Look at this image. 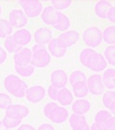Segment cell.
Masks as SVG:
<instances>
[{
    "mask_svg": "<svg viewBox=\"0 0 115 130\" xmlns=\"http://www.w3.org/2000/svg\"><path fill=\"white\" fill-rule=\"evenodd\" d=\"M21 46H19L17 43L14 41L12 35L9 36L5 38V49L6 50V52H9V53L15 54L19 50H21Z\"/></svg>",
    "mask_w": 115,
    "mask_h": 130,
    "instance_id": "cell-28",
    "label": "cell"
},
{
    "mask_svg": "<svg viewBox=\"0 0 115 130\" xmlns=\"http://www.w3.org/2000/svg\"><path fill=\"white\" fill-rule=\"evenodd\" d=\"M35 41L37 44L46 45L49 43V41L53 38L52 37V32L48 28H39L38 30H35L34 34Z\"/></svg>",
    "mask_w": 115,
    "mask_h": 130,
    "instance_id": "cell-14",
    "label": "cell"
},
{
    "mask_svg": "<svg viewBox=\"0 0 115 130\" xmlns=\"http://www.w3.org/2000/svg\"><path fill=\"white\" fill-rule=\"evenodd\" d=\"M4 86L8 93L16 98H23L25 96L28 85L15 75H9L5 77Z\"/></svg>",
    "mask_w": 115,
    "mask_h": 130,
    "instance_id": "cell-1",
    "label": "cell"
},
{
    "mask_svg": "<svg viewBox=\"0 0 115 130\" xmlns=\"http://www.w3.org/2000/svg\"><path fill=\"white\" fill-rule=\"evenodd\" d=\"M103 56L108 64L113 66L115 64V45H108L104 51Z\"/></svg>",
    "mask_w": 115,
    "mask_h": 130,
    "instance_id": "cell-31",
    "label": "cell"
},
{
    "mask_svg": "<svg viewBox=\"0 0 115 130\" xmlns=\"http://www.w3.org/2000/svg\"><path fill=\"white\" fill-rule=\"evenodd\" d=\"M7 52H6V50H5L4 49L1 50V51H0V65L3 64L4 62H5L6 59H7Z\"/></svg>",
    "mask_w": 115,
    "mask_h": 130,
    "instance_id": "cell-41",
    "label": "cell"
},
{
    "mask_svg": "<svg viewBox=\"0 0 115 130\" xmlns=\"http://www.w3.org/2000/svg\"><path fill=\"white\" fill-rule=\"evenodd\" d=\"M82 38L87 47L95 48L102 43V31L98 27H89L83 32Z\"/></svg>",
    "mask_w": 115,
    "mask_h": 130,
    "instance_id": "cell-2",
    "label": "cell"
},
{
    "mask_svg": "<svg viewBox=\"0 0 115 130\" xmlns=\"http://www.w3.org/2000/svg\"><path fill=\"white\" fill-rule=\"evenodd\" d=\"M35 130H55V128L53 126L49 124V123H43L41 126H39L38 128Z\"/></svg>",
    "mask_w": 115,
    "mask_h": 130,
    "instance_id": "cell-42",
    "label": "cell"
},
{
    "mask_svg": "<svg viewBox=\"0 0 115 130\" xmlns=\"http://www.w3.org/2000/svg\"><path fill=\"white\" fill-rule=\"evenodd\" d=\"M57 106H58V104L55 102H49V103L46 104L44 106V108H43V114H44V115L47 118H49L51 112L55 109Z\"/></svg>",
    "mask_w": 115,
    "mask_h": 130,
    "instance_id": "cell-37",
    "label": "cell"
},
{
    "mask_svg": "<svg viewBox=\"0 0 115 130\" xmlns=\"http://www.w3.org/2000/svg\"><path fill=\"white\" fill-rule=\"evenodd\" d=\"M69 125L73 130H80L87 125V121L84 115L72 114L69 117Z\"/></svg>",
    "mask_w": 115,
    "mask_h": 130,
    "instance_id": "cell-22",
    "label": "cell"
},
{
    "mask_svg": "<svg viewBox=\"0 0 115 130\" xmlns=\"http://www.w3.org/2000/svg\"><path fill=\"white\" fill-rule=\"evenodd\" d=\"M19 4L27 18H36L43 11V4L38 0H20Z\"/></svg>",
    "mask_w": 115,
    "mask_h": 130,
    "instance_id": "cell-3",
    "label": "cell"
},
{
    "mask_svg": "<svg viewBox=\"0 0 115 130\" xmlns=\"http://www.w3.org/2000/svg\"><path fill=\"white\" fill-rule=\"evenodd\" d=\"M102 41L108 45L115 44V27L108 26L102 31Z\"/></svg>",
    "mask_w": 115,
    "mask_h": 130,
    "instance_id": "cell-26",
    "label": "cell"
},
{
    "mask_svg": "<svg viewBox=\"0 0 115 130\" xmlns=\"http://www.w3.org/2000/svg\"><path fill=\"white\" fill-rule=\"evenodd\" d=\"M0 130H9L8 128H6L5 126L3 125V123H2V121H0Z\"/></svg>",
    "mask_w": 115,
    "mask_h": 130,
    "instance_id": "cell-45",
    "label": "cell"
},
{
    "mask_svg": "<svg viewBox=\"0 0 115 130\" xmlns=\"http://www.w3.org/2000/svg\"><path fill=\"white\" fill-rule=\"evenodd\" d=\"M48 51H49L50 55H52L54 57L56 58L63 57L67 53V50L62 49L57 45L55 38H52L49 41V43H48Z\"/></svg>",
    "mask_w": 115,
    "mask_h": 130,
    "instance_id": "cell-23",
    "label": "cell"
},
{
    "mask_svg": "<svg viewBox=\"0 0 115 130\" xmlns=\"http://www.w3.org/2000/svg\"><path fill=\"white\" fill-rule=\"evenodd\" d=\"M35 67H33L30 63L27 65H15V70L18 75L23 77H30L35 72Z\"/></svg>",
    "mask_w": 115,
    "mask_h": 130,
    "instance_id": "cell-27",
    "label": "cell"
},
{
    "mask_svg": "<svg viewBox=\"0 0 115 130\" xmlns=\"http://www.w3.org/2000/svg\"><path fill=\"white\" fill-rule=\"evenodd\" d=\"M80 38V34L76 30H67L56 37V43L62 49L67 50L74 45Z\"/></svg>",
    "mask_w": 115,
    "mask_h": 130,
    "instance_id": "cell-4",
    "label": "cell"
},
{
    "mask_svg": "<svg viewBox=\"0 0 115 130\" xmlns=\"http://www.w3.org/2000/svg\"><path fill=\"white\" fill-rule=\"evenodd\" d=\"M1 12H2V9H1V6H0V16H1Z\"/></svg>",
    "mask_w": 115,
    "mask_h": 130,
    "instance_id": "cell-48",
    "label": "cell"
},
{
    "mask_svg": "<svg viewBox=\"0 0 115 130\" xmlns=\"http://www.w3.org/2000/svg\"><path fill=\"white\" fill-rule=\"evenodd\" d=\"M87 85L88 91L93 95H101L104 93L106 88L101 80V75L94 74L87 78Z\"/></svg>",
    "mask_w": 115,
    "mask_h": 130,
    "instance_id": "cell-8",
    "label": "cell"
},
{
    "mask_svg": "<svg viewBox=\"0 0 115 130\" xmlns=\"http://www.w3.org/2000/svg\"><path fill=\"white\" fill-rule=\"evenodd\" d=\"M80 130H90V127H89L88 124H87V125H86L84 127H82V128L80 129Z\"/></svg>",
    "mask_w": 115,
    "mask_h": 130,
    "instance_id": "cell-47",
    "label": "cell"
},
{
    "mask_svg": "<svg viewBox=\"0 0 115 130\" xmlns=\"http://www.w3.org/2000/svg\"><path fill=\"white\" fill-rule=\"evenodd\" d=\"M51 56L46 48H43L36 51L32 52L30 64L35 68H45L49 64Z\"/></svg>",
    "mask_w": 115,
    "mask_h": 130,
    "instance_id": "cell-5",
    "label": "cell"
},
{
    "mask_svg": "<svg viewBox=\"0 0 115 130\" xmlns=\"http://www.w3.org/2000/svg\"><path fill=\"white\" fill-rule=\"evenodd\" d=\"M91 108V104L89 101L86 99H78L72 103L73 114L84 115Z\"/></svg>",
    "mask_w": 115,
    "mask_h": 130,
    "instance_id": "cell-17",
    "label": "cell"
},
{
    "mask_svg": "<svg viewBox=\"0 0 115 130\" xmlns=\"http://www.w3.org/2000/svg\"><path fill=\"white\" fill-rule=\"evenodd\" d=\"M56 102H58L62 106H68L73 103V95L71 91L67 88H62L59 89Z\"/></svg>",
    "mask_w": 115,
    "mask_h": 130,
    "instance_id": "cell-21",
    "label": "cell"
},
{
    "mask_svg": "<svg viewBox=\"0 0 115 130\" xmlns=\"http://www.w3.org/2000/svg\"><path fill=\"white\" fill-rule=\"evenodd\" d=\"M112 115L108 110H100L95 115L94 122H103L105 123L110 117H112Z\"/></svg>",
    "mask_w": 115,
    "mask_h": 130,
    "instance_id": "cell-34",
    "label": "cell"
},
{
    "mask_svg": "<svg viewBox=\"0 0 115 130\" xmlns=\"http://www.w3.org/2000/svg\"><path fill=\"white\" fill-rule=\"evenodd\" d=\"M8 21L12 28L21 29L28 24V18L22 10L14 9L10 12Z\"/></svg>",
    "mask_w": 115,
    "mask_h": 130,
    "instance_id": "cell-9",
    "label": "cell"
},
{
    "mask_svg": "<svg viewBox=\"0 0 115 130\" xmlns=\"http://www.w3.org/2000/svg\"><path fill=\"white\" fill-rule=\"evenodd\" d=\"M59 89H57V88L54 87V86H52V85H50L49 87L48 88V95H49L50 99H52L54 102H56Z\"/></svg>",
    "mask_w": 115,
    "mask_h": 130,
    "instance_id": "cell-38",
    "label": "cell"
},
{
    "mask_svg": "<svg viewBox=\"0 0 115 130\" xmlns=\"http://www.w3.org/2000/svg\"><path fill=\"white\" fill-rule=\"evenodd\" d=\"M45 95L46 90L43 86L35 85L27 89L25 97L31 103H37L45 97Z\"/></svg>",
    "mask_w": 115,
    "mask_h": 130,
    "instance_id": "cell-10",
    "label": "cell"
},
{
    "mask_svg": "<svg viewBox=\"0 0 115 130\" xmlns=\"http://www.w3.org/2000/svg\"><path fill=\"white\" fill-rule=\"evenodd\" d=\"M50 82L51 85L57 89L66 88L68 83V76L67 73L62 70H54L50 75Z\"/></svg>",
    "mask_w": 115,
    "mask_h": 130,
    "instance_id": "cell-11",
    "label": "cell"
},
{
    "mask_svg": "<svg viewBox=\"0 0 115 130\" xmlns=\"http://www.w3.org/2000/svg\"><path fill=\"white\" fill-rule=\"evenodd\" d=\"M106 19H107L108 21H110V22H112V23H115V8H114V6H112V7L109 10V11L107 12Z\"/></svg>",
    "mask_w": 115,
    "mask_h": 130,
    "instance_id": "cell-40",
    "label": "cell"
},
{
    "mask_svg": "<svg viewBox=\"0 0 115 130\" xmlns=\"http://www.w3.org/2000/svg\"><path fill=\"white\" fill-rule=\"evenodd\" d=\"M13 32V28L6 19H0V38H6Z\"/></svg>",
    "mask_w": 115,
    "mask_h": 130,
    "instance_id": "cell-29",
    "label": "cell"
},
{
    "mask_svg": "<svg viewBox=\"0 0 115 130\" xmlns=\"http://www.w3.org/2000/svg\"><path fill=\"white\" fill-rule=\"evenodd\" d=\"M2 49H3V48H2L1 46H0V51H1V50H2Z\"/></svg>",
    "mask_w": 115,
    "mask_h": 130,
    "instance_id": "cell-49",
    "label": "cell"
},
{
    "mask_svg": "<svg viewBox=\"0 0 115 130\" xmlns=\"http://www.w3.org/2000/svg\"><path fill=\"white\" fill-rule=\"evenodd\" d=\"M106 66H107V62L104 58L103 55L98 53V52H94L89 57L85 67L88 68L89 70L93 71V72H100V71H103L105 70Z\"/></svg>",
    "mask_w": 115,
    "mask_h": 130,
    "instance_id": "cell-6",
    "label": "cell"
},
{
    "mask_svg": "<svg viewBox=\"0 0 115 130\" xmlns=\"http://www.w3.org/2000/svg\"><path fill=\"white\" fill-rule=\"evenodd\" d=\"M12 104V100L10 95L5 93H0V108L6 109Z\"/></svg>",
    "mask_w": 115,
    "mask_h": 130,
    "instance_id": "cell-36",
    "label": "cell"
},
{
    "mask_svg": "<svg viewBox=\"0 0 115 130\" xmlns=\"http://www.w3.org/2000/svg\"><path fill=\"white\" fill-rule=\"evenodd\" d=\"M103 105L112 113L115 112V92L114 90H107L102 96Z\"/></svg>",
    "mask_w": 115,
    "mask_h": 130,
    "instance_id": "cell-24",
    "label": "cell"
},
{
    "mask_svg": "<svg viewBox=\"0 0 115 130\" xmlns=\"http://www.w3.org/2000/svg\"><path fill=\"white\" fill-rule=\"evenodd\" d=\"M106 130H115V117L112 116L105 122Z\"/></svg>",
    "mask_w": 115,
    "mask_h": 130,
    "instance_id": "cell-39",
    "label": "cell"
},
{
    "mask_svg": "<svg viewBox=\"0 0 115 130\" xmlns=\"http://www.w3.org/2000/svg\"><path fill=\"white\" fill-rule=\"evenodd\" d=\"M112 6L113 5H112L109 1H106V0H100V1H98L94 5V12L100 18L106 19V14H107V12L109 11V10Z\"/></svg>",
    "mask_w": 115,
    "mask_h": 130,
    "instance_id": "cell-18",
    "label": "cell"
},
{
    "mask_svg": "<svg viewBox=\"0 0 115 130\" xmlns=\"http://www.w3.org/2000/svg\"><path fill=\"white\" fill-rule=\"evenodd\" d=\"M104 87L108 90H113L115 88V70L113 69H107L101 76Z\"/></svg>",
    "mask_w": 115,
    "mask_h": 130,
    "instance_id": "cell-19",
    "label": "cell"
},
{
    "mask_svg": "<svg viewBox=\"0 0 115 130\" xmlns=\"http://www.w3.org/2000/svg\"><path fill=\"white\" fill-rule=\"evenodd\" d=\"M71 4H72L71 0H53L51 1V6L55 8L57 11L68 9L71 5Z\"/></svg>",
    "mask_w": 115,
    "mask_h": 130,
    "instance_id": "cell-32",
    "label": "cell"
},
{
    "mask_svg": "<svg viewBox=\"0 0 115 130\" xmlns=\"http://www.w3.org/2000/svg\"><path fill=\"white\" fill-rule=\"evenodd\" d=\"M53 27L55 30L65 32L68 30V29L70 27V20L69 18L67 17L65 14L62 12H58L57 18L55 23V24L53 25Z\"/></svg>",
    "mask_w": 115,
    "mask_h": 130,
    "instance_id": "cell-20",
    "label": "cell"
},
{
    "mask_svg": "<svg viewBox=\"0 0 115 130\" xmlns=\"http://www.w3.org/2000/svg\"><path fill=\"white\" fill-rule=\"evenodd\" d=\"M68 117V111L66 109L63 107H61L58 105L56 108L51 112L49 119L51 121L57 124L64 122L65 121H67Z\"/></svg>",
    "mask_w": 115,
    "mask_h": 130,
    "instance_id": "cell-16",
    "label": "cell"
},
{
    "mask_svg": "<svg viewBox=\"0 0 115 130\" xmlns=\"http://www.w3.org/2000/svg\"><path fill=\"white\" fill-rule=\"evenodd\" d=\"M58 12L55 8H53L51 5L47 6L44 9H43V11L41 13V18L43 22L47 25H52L55 24L56 18H57Z\"/></svg>",
    "mask_w": 115,
    "mask_h": 130,
    "instance_id": "cell-15",
    "label": "cell"
},
{
    "mask_svg": "<svg viewBox=\"0 0 115 130\" xmlns=\"http://www.w3.org/2000/svg\"><path fill=\"white\" fill-rule=\"evenodd\" d=\"M94 50L91 49V48H86L81 52L80 54V62L83 66H86V63L88 61L89 57L94 53Z\"/></svg>",
    "mask_w": 115,
    "mask_h": 130,
    "instance_id": "cell-35",
    "label": "cell"
},
{
    "mask_svg": "<svg viewBox=\"0 0 115 130\" xmlns=\"http://www.w3.org/2000/svg\"><path fill=\"white\" fill-rule=\"evenodd\" d=\"M68 82L71 85H74V83H80V82H87V76L85 73L81 70H74L70 74Z\"/></svg>",
    "mask_w": 115,
    "mask_h": 130,
    "instance_id": "cell-30",
    "label": "cell"
},
{
    "mask_svg": "<svg viewBox=\"0 0 115 130\" xmlns=\"http://www.w3.org/2000/svg\"><path fill=\"white\" fill-rule=\"evenodd\" d=\"M30 114V109L28 107L21 104H11L5 109V115L10 118L21 120L24 119Z\"/></svg>",
    "mask_w": 115,
    "mask_h": 130,
    "instance_id": "cell-7",
    "label": "cell"
},
{
    "mask_svg": "<svg viewBox=\"0 0 115 130\" xmlns=\"http://www.w3.org/2000/svg\"><path fill=\"white\" fill-rule=\"evenodd\" d=\"M17 130H35V128L30 124H22L18 127Z\"/></svg>",
    "mask_w": 115,
    "mask_h": 130,
    "instance_id": "cell-43",
    "label": "cell"
},
{
    "mask_svg": "<svg viewBox=\"0 0 115 130\" xmlns=\"http://www.w3.org/2000/svg\"><path fill=\"white\" fill-rule=\"evenodd\" d=\"M32 58V51L28 47H22L16 53L14 54V62L15 65H23L30 64Z\"/></svg>",
    "mask_w": 115,
    "mask_h": 130,
    "instance_id": "cell-12",
    "label": "cell"
},
{
    "mask_svg": "<svg viewBox=\"0 0 115 130\" xmlns=\"http://www.w3.org/2000/svg\"><path fill=\"white\" fill-rule=\"evenodd\" d=\"M72 88L74 96H76L79 99H83L89 93L87 82H80V83H74V85H72Z\"/></svg>",
    "mask_w": 115,
    "mask_h": 130,
    "instance_id": "cell-25",
    "label": "cell"
},
{
    "mask_svg": "<svg viewBox=\"0 0 115 130\" xmlns=\"http://www.w3.org/2000/svg\"><path fill=\"white\" fill-rule=\"evenodd\" d=\"M43 48H46L44 45H41V44H37V43H35V44L32 47V50L31 51L34 52V51H36V50H40V49H43Z\"/></svg>",
    "mask_w": 115,
    "mask_h": 130,
    "instance_id": "cell-44",
    "label": "cell"
},
{
    "mask_svg": "<svg viewBox=\"0 0 115 130\" xmlns=\"http://www.w3.org/2000/svg\"><path fill=\"white\" fill-rule=\"evenodd\" d=\"M90 130H100V129L98 128V127L94 125V123H93V124L90 127Z\"/></svg>",
    "mask_w": 115,
    "mask_h": 130,
    "instance_id": "cell-46",
    "label": "cell"
},
{
    "mask_svg": "<svg viewBox=\"0 0 115 130\" xmlns=\"http://www.w3.org/2000/svg\"><path fill=\"white\" fill-rule=\"evenodd\" d=\"M2 123H3V125L5 126L6 128L10 129V128H15V127H19L21 123H22V121L10 118V117L5 115L3 118V120H2Z\"/></svg>",
    "mask_w": 115,
    "mask_h": 130,
    "instance_id": "cell-33",
    "label": "cell"
},
{
    "mask_svg": "<svg viewBox=\"0 0 115 130\" xmlns=\"http://www.w3.org/2000/svg\"><path fill=\"white\" fill-rule=\"evenodd\" d=\"M14 41L21 47H25L31 42L32 36L31 33L26 29H20L12 34Z\"/></svg>",
    "mask_w": 115,
    "mask_h": 130,
    "instance_id": "cell-13",
    "label": "cell"
}]
</instances>
